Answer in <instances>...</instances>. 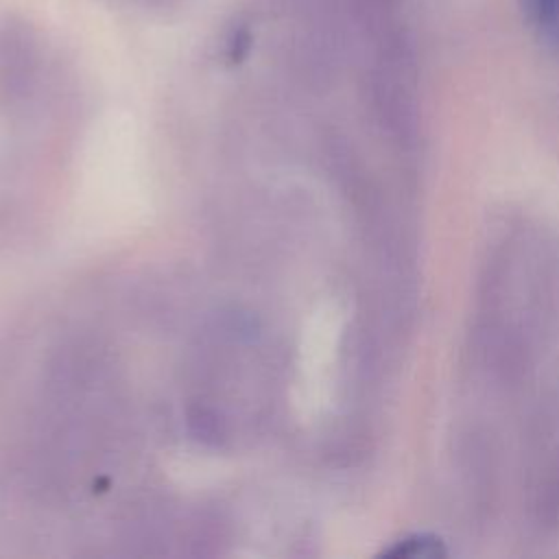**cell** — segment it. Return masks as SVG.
<instances>
[{
	"label": "cell",
	"mask_w": 559,
	"mask_h": 559,
	"mask_svg": "<svg viewBox=\"0 0 559 559\" xmlns=\"http://www.w3.org/2000/svg\"><path fill=\"white\" fill-rule=\"evenodd\" d=\"M382 555L391 559H439V557H445L448 550L439 535L411 533L393 542Z\"/></svg>",
	"instance_id": "1"
},
{
	"label": "cell",
	"mask_w": 559,
	"mask_h": 559,
	"mask_svg": "<svg viewBox=\"0 0 559 559\" xmlns=\"http://www.w3.org/2000/svg\"><path fill=\"white\" fill-rule=\"evenodd\" d=\"M520 7L546 37L559 44V0H520Z\"/></svg>",
	"instance_id": "2"
},
{
	"label": "cell",
	"mask_w": 559,
	"mask_h": 559,
	"mask_svg": "<svg viewBox=\"0 0 559 559\" xmlns=\"http://www.w3.org/2000/svg\"><path fill=\"white\" fill-rule=\"evenodd\" d=\"M247 48H249V31H247V28H238V31L234 33L231 41H229V55H231V59L245 57Z\"/></svg>",
	"instance_id": "3"
}]
</instances>
